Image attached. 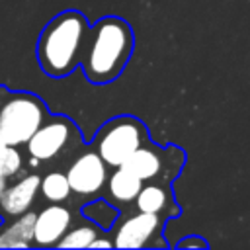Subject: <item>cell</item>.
Here are the masks:
<instances>
[{
  "instance_id": "obj_1",
  "label": "cell",
  "mask_w": 250,
  "mask_h": 250,
  "mask_svg": "<svg viewBox=\"0 0 250 250\" xmlns=\"http://www.w3.org/2000/svg\"><path fill=\"white\" fill-rule=\"evenodd\" d=\"M135 51V33L119 16H104L88 27L80 66L90 84L104 86L121 76Z\"/></svg>"
},
{
  "instance_id": "obj_2",
  "label": "cell",
  "mask_w": 250,
  "mask_h": 250,
  "mask_svg": "<svg viewBox=\"0 0 250 250\" xmlns=\"http://www.w3.org/2000/svg\"><path fill=\"white\" fill-rule=\"evenodd\" d=\"M88 20L78 10H64L41 31L37 41V62L51 78H64L76 70L88 33Z\"/></svg>"
},
{
  "instance_id": "obj_3",
  "label": "cell",
  "mask_w": 250,
  "mask_h": 250,
  "mask_svg": "<svg viewBox=\"0 0 250 250\" xmlns=\"http://www.w3.org/2000/svg\"><path fill=\"white\" fill-rule=\"evenodd\" d=\"M148 141L150 133L143 119L135 115H115L98 129L92 143L100 158L107 166L117 168L133 150Z\"/></svg>"
},
{
  "instance_id": "obj_4",
  "label": "cell",
  "mask_w": 250,
  "mask_h": 250,
  "mask_svg": "<svg viewBox=\"0 0 250 250\" xmlns=\"http://www.w3.org/2000/svg\"><path fill=\"white\" fill-rule=\"evenodd\" d=\"M186 164V152L178 145L158 146L152 141L141 145L137 150H133L119 168L131 172L137 176L143 184L145 182H162L172 184L184 170Z\"/></svg>"
},
{
  "instance_id": "obj_5",
  "label": "cell",
  "mask_w": 250,
  "mask_h": 250,
  "mask_svg": "<svg viewBox=\"0 0 250 250\" xmlns=\"http://www.w3.org/2000/svg\"><path fill=\"white\" fill-rule=\"evenodd\" d=\"M45 117L47 107L37 96L18 92L0 107V135L8 145H25L35 129L45 121Z\"/></svg>"
},
{
  "instance_id": "obj_6",
  "label": "cell",
  "mask_w": 250,
  "mask_h": 250,
  "mask_svg": "<svg viewBox=\"0 0 250 250\" xmlns=\"http://www.w3.org/2000/svg\"><path fill=\"white\" fill-rule=\"evenodd\" d=\"M166 219L154 213L137 211L135 215L123 219L113 232L115 248H168L164 240Z\"/></svg>"
},
{
  "instance_id": "obj_7",
  "label": "cell",
  "mask_w": 250,
  "mask_h": 250,
  "mask_svg": "<svg viewBox=\"0 0 250 250\" xmlns=\"http://www.w3.org/2000/svg\"><path fill=\"white\" fill-rule=\"evenodd\" d=\"M76 135H80V133L76 131V125L68 117H64V115H55L51 119L45 117V121L27 139L25 148H27L29 156L37 158L39 162L53 160L70 145V141Z\"/></svg>"
},
{
  "instance_id": "obj_8",
  "label": "cell",
  "mask_w": 250,
  "mask_h": 250,
  "mask_svg": "<svg viewBox=\"0 0 250 250\" xmlns=\"http://www.w3.org/2000/svg\"><path fill=\"white\" fill-rule=\"evenodd\" d=\"M70 191L78 195H96L102 191L107 180V164L96 150L82 152L64 172Z\"/></svg>"
},
{
  "instance_id": "obj_9",
  "label": "cell",
  "mask_w": 250,
  "mask_h": 250,
  "mask_svg": "<svg viewBox=\"0 0 250 250\" xmlns=\"http://www.w3.org/2000/svg\"><path fill=\"white\" fill-rule=\"evenodd\" d=\"M72 225V213L59 203L47 205L39 213H35L33 223V244L37 246H57L62 234Z\"/></svg>"
},
{
  "instance_id": "obj_10",
  "label": "cell",
  "mask_w": 250,
  "mask_h": 250,
  "mask_svg": "<svg viewBox=\"0 0 250 250\" xmlns=\"http://www.w3.org/2000/svg\"><path fill=\"white\" fill-rule=\"evenodd\" d=\"M172 184H162V182H145L143 188L139 189L133 205L137 211L143 213H154L158 217H164L166 221L180 217L182 209L174 197V191L170 189Z\"/></svg>"
},
{
  "instance_id": "obj_11",
  "label": "cell",
  "mask_w": 250,
  "mask_h": 250,
  "mask_svg": "<svg viewBox=\"0 0 250 250\" xmlns=\"http://www.w3.org/2000/svg\"><path fill=\"white\" fill-rule=\"evenodd\" d=\"M39 174H25L18 182L6 186L0 193V211L6 217H18L33 205L39 193Z\"/></svg>"
},
{
  "instance_id": "obj_12",
  "label": "cell",
  "mask_w": 250,
  "mask_h": 250,
  "mask_svg": "<svg viewBox=\"0 0 250 250\" xmlns=\"http://www.w3.org/2000/svg\"><path fill=\"white\" fill-rule=\"evenodd\" d=\"M107 184V193L113 201V205H121V203H133L139 189L143 188V182L133 176L131 172L123 170V168H115V172L105 180Z\"/></svg>"
},
{
  "instance_id": "obj_13",
  "label": "cell",
  "mask_w": 250,
  "mask_h": 250,
  "mask_svg": "<svg viewBox=\"0 0 250 250\" xmlns=\"http://www.w3.org/2000/svg\"><path fill=\"white\" fill-rule=\"evenodd\" d=\"M33 223H35V213L25 211L18 215V219L0 232V246L27 248L33 242Z\"/></svg>"
},
{
  "instance_id": "obj_14",
  "label": "cell",
  "mask_w": 250,
  "mask_h": 250,
  "mask_svg": "<svg viewBox=\"0 0 250 250\" xmlns=\"http://www.w3.org/2000/svg\"><path fill=\"white\" fill-rule=\"evenodd\" d=\"M80 213L84 219L94 223L100 230H111L115 227L117 219L121 217V209L105 199H94V201L86 203L80 209Z\"/></svg>"
},
{
  "instance_id": "obj_15",
  "label": "cell",
  "mask_w": 250,
  "mask_h": 250,
  "mask_svg": "<svg viewBox=\"0 0 250 250\" xmlns=\"http://www.w3.org/2000/svg\"><path fill=\"white\" fill-rule=\"evenodd\" d=\"M39 191L41 195L51 201V203H61L64 199H68L70 195V186L66 180L64 172H49L47 176L41 178L39 182Z\"/></svg>"
},
{
  "instance_id": "obj_16",
  "label": "cell",
  "mask_w": 250,
  "mask_h": 250,
  "mask_svg": "<svg viewBox=\"0 0 250 250\" xmlns=\"http://www.w3.org/2000/svg\"><path fill=\"white\" fill-rule=\"evenodd\" d=\"M100 234V229L92 225H78L74 229H68L62 238L57 242L59 248H88L90 242Z\"/></svg>"
},
{
  "instance_id": "obj_17",
  "label": "cell",
  "mask_w": 250,
  "mask_h": 250,
  "mask_svg": "<svg viewBox=\"0 0 250 250\" xmlns=\"http://www.w3.org/2000/svg\"><path fill=\"white\" fill-rule=\"evenodd\" d=\"M21 164H23V160H21V154H20L18 146L8 145L6 150L0 154V178L8 180V178L16 176L21 170Z\"/></svg>"
},
{
  "instance_id": "obj_18",
  "label": "cell",
  "mask_w": 250,
  "mask_h": 250,
  "mask_svg": "<svg viewBox=\"0 0 250 250\" xmlns=\"http://www.w3.org/2000/svg\"><path fill=\"white\" fill-rule=\"evenodd\" d=\"M176 248H180V250H184V248H209V242L199 234H188L176 242Z\"/></svg>"
},
{
  "instance_id": "obj_19",
  "label": "cell",
  "mask_w": 250,
  "mask_h": 250,
  "mask_svg": "<svg viewBox=\"0 0 250 250\" xmlns=\"http://www.w3.org/2000/svg\"><path fill=\"white\" fill-rule=\"evenodd\" d=\"M113 246V240L111 238H105V236H96L92 242H90V246L88 248H111Z\"/></svg>"
},
{
  "instance_id": "obj_20",
  "label": "cell",
  "mask_w": 250,
  "mask_h": 250,
  "mask_svg": "<svg viewBox=\"0 0 250 250\" xmlns=\"http://www.w3.org/2000/svg\"><path fill=\"white\" fill-rule=\"evenodd\" d=\"M6 146H8V143H6V141H4V137L0 135V154L6 150Z\"/></svg>"
},
{
  "instance_id": "obj_21",
  "label": "cell",
  "mask_w": 250,
  "mask_h": 250,
  "mask_svg": "<svg viewBox=\"0 0 250 250\" xmlns=\"http://www.w3.org/2000/svg\"><path fill=\"white\" fill-rule=\"evenodd\" d=\"M4 188H6V178H0V193H2Z\"/></svg>"
}]
</instances>
